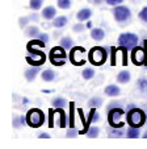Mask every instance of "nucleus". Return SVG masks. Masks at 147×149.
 I'll use <instances>...</instances> for the list:
<instances>
[{
	"instance_id": "a211bd4d",
	"label": "nucleus",
	"mask_w": 147,
	"mask_h": 149,
	"mask_svg": "<svg viewBox=\"0 0 147 149\" xmlns=\"http://www.w3.org/2000/svg\"><path fill=\"white\" fill-rule=\"evenodd\" d=\"M72 45H74V42H72V40L70 38V37H63V38L61 40V46L64 49H71Z\"/></svg>"
},
{
	"instance_id": "7c9ffc66",
	"label": "nucleus",
	"mask_w": 147,
	"mask_h": 149,
	"mask_svg": "<svg viewBox=\"0 0 147 149\" xmlns=\"http://www.w3.org/2000/svg\"><path fill=\"white\" fill-rule=\"evenodd\" d=\"M78 131H76V130H74V128H72V130H70L68 131V132H67V137H75V136L76 135H78Z\"/></svg>"
},
{
	"instance_id": "f03ea898",
	"label": "nucleus",
	"mask_w": 147,
	"mask_h": 149,
	"mask_svg": "<svg viewBox=\"0 0 147 149\" xmlns=\"http://www.w3.org/2000/svg\"><path fill=\"white\" fill-rule=\"evenodd\" d=\"M144 120H146L144 112L138 108H133L128 115V121L131 127H141L144 123Z\"/></svg>"
},
{
	"instance_id": "b1692460",
	"label": "nucleus",
	"mask_w": 147,
	"mask_h": 149,
	"mask_svg": "<svg viewBox=\"0 0 147 149\" xmlns=\"http://www.w3.org/2000/svg\"><path fill=\"white\" fill-rule=\"evenodd\" d=\"M42 7V0H30V8L37 11Z\"/></svg>"
},
{
	"instance_id": "9b49d317",
	"label": "nucleus",
	"mask_w": 147,
	"mask_h": 149,
	"mask_svg": "<svg viewBox=\"0 0 147 149\" xmlns=\"http://www.w3.org/2000/svg\"><path fill=\"white\" fill-rule=\"evenodd\" d=\"M91 36L93 40H96V41H100V40L104 38V36H105V32L103 31L101 28H95L91 31Z\"/></svg>"
},
{
	"instance_id": "39448f33",
	"label": "nucleus",
	"mask_w": 147,
	"mask_h": 149,
	"mask_svg": "<svg viewBox=\"0 0 147 149\" xmlns=\"http://www.w3.org/2000/svg\"><path fill=\"white\" fill-rule=\"evenodd\" d=\"M50 59L54 65L57 66H62L66 61V53H64V48H54L51 49L50 53Z\"/></svg>"
},
{
	"instance_id": "1a4fd4ad",
	"label": "nucleus",
	"mask_w": 147,
	"mask_h": 149,
	"mask_svg": "<svg viewBox=\"0 0 147 149\" xmlns=\"http://www.w3.org/2000/svg\"><path fill=\"white\" fill-rule=\"evenodd\" d=\"M91 15H92L91 9H88V8H83V9H80V11L78 12L76 17H78L79 21H86V20H88L89 17H91Z\"/></svg>"
},
{
	"instance_id": "4be33fe9",
	"label": "nucleus",
	"mask_w": 147,
	"mask_h": 149,
	"mask_svg": "<svg viewBox=\"0 0 147 149\" xmlns=\"http://www.w3.org/2000/svg\"><path fill=\"white\" fill-rule=\"evenodd\" d=\"M93 75H95V71H93V69H84V71H83V78L84 79H92L93 78Z\"/></svg>"
},
{
	"instance_id": "58836bf2",
	"label": "nucleus",
	"mask_w": 147,
	"mask_h": 149,
	"mask_svg": "<svg viewBox=\"0 0 147 149\" xmlns=\"http://www.w3.org/2000/svg\"><path fill=\"white\" fill-rule=\"evenodd\" d=\"M144 137H147V132H146V133H144Z\"/></svg>"
},
{
	"instance_id": "2eb2a0df",
	"label": "nucleus",
	"mask_w": 147,
	"mask_h": 149,
	"mask_svg": "<svg viewBox=\"0 0 147 149\" xmlns=\"http://www.w3.org/2000/svg\"><path fill=\"white\" fill-rule=\"evenodd\" d=\"M67 17L66 16H59V17H57L55 20H54V23H53V25L55 26V28H62V26H64L67 24Z\"/></svg>"
},
{
	"instance_id": "bb28decb",
	"label": "nucleus",
	"mask_w": 147,
	"mask_h": 149,
	"mask_svg": "<svg viewBox=\"0 0 147 149\" xmlns=\"http://www.w3.org/2000/svg\"><path fill=\"white\" fill-rule=\"evenodd\" d=\"M138 87L141 88L142 91L147 93V79H139L138 81Z\"/></svg>"
},
{
	"instance_id": "9d476101",
	"label": "nucleus",
	"mask_w": 147,
	"mask_h": 149,
	"mask_svg": "<svg viewBox=\"0 0 147 149\" xmlns=\"http://www.w3.org/2000/svg\"><path fill=\"white\" fill-rule=\"evenodd\" d=\"M122 115H124V111L121 108H114V110L109 111V123L112 124L114 121V119H119Z\"/></svg>"
},
{
	"instance_id": "cd10ccee",
	"label": "nucleus",
	"mask_w": 147,
	"mask_h": 149,
	"mask_svg": "<svg viewBox=\"0 0 147 149\" xmlns=\"http://www.w3.org/2000/svg\"><path fill=\"white\" fill-rule=\"evenodd\" d=\"M139 17H141L143 21H146L147 23V7H144V8L139 12Z\"/></svg>"
},
{
	"instance_id": "f8f14e48",
	"label": "nucleus",
	"mask_w": 147,
	"mask_h": 149,
	"mask_svg": "<svg viewBox=\"0 0 147 149\" xmlns=\"http://www.w3.org/2000/svg\"><path fill=\"white\" fill-rule=\"evenodd\" d=\"M55 13H57V11L54 7H46V8L42 11V16H43L46 20H51L54 16H55Z\"/></svg>"
},
{
	"instance_id": "ddd939ff",
	"label": "nucleus",
	"mask_w": 147,
	"mask_h": 149,
	"mask_svg": "<svg viewBox=\"0 0 147 149\" xmlns=\"http://www.w3.org/2000/svg\"><path fill=\"white\" fill-rule=\"evenodd\" d=\"M105 94L109 96H117L119 94V88L116 84H109L108 87L105 88Z\"/></svg>"
},
{
	"instance_id": "a878e982",
	"label": "nucleus",
	"mask_w": 147,
	"mask_h": 149,
	"mask_svg": "<svg viewBox=\"0 0 147 149\" xmlns=\"http://www.w3.org/2000/svg\"><path fill=\"white\" fill-rule=\"evenodd\" d=\"M99 132H100V130H99L97 127H92L91 130L87 132V135H88V137H96V136L99 135Z\"/></svg>"
},
{
	"instance_id": "72a5a7b5",
	"label": "nucleus",
	"mask_w": 147,
	"mask_h": 149,
	"mask_svg": "<svg viewBox=\"0 0 147 149\" xmlns=\"http://www.w3.org/2000/svg\"><path fill=\"white\" fill-rule=\"evenodd\" d=\"M83 29H84V26H83V25H80V24H78V25L74 26V31H75V32H81Z\"/></svg>"
},
{
	"instance_id": "f257e3e1",
	"label": "nucleus",
	"mask_w": 147,
	"mask_h": 149,
	"mask_svg": "<svg viewBox=\"0 0 147 149\" xmlns=\"http://www.w3.org/2000/svg\"><path fill=\"white\" fill-rule=\"evenodd\" d=\"M26 121L30 127L33 128H38L43 124L45 121V115L41 110H30L26 115Z\"/></svg>"
},
{
	"instance_id": "c756f323",
	"label": "nucleus",
	"mask_w": 147,
	"mask_h": 149,
	"mask_svg": "<svg viewBox=\"0 0 147 149\" xmlns=\"http://www.w3.org/2000/svg\"><path fill=\"white\" fill-rule=\"evenodd\" d=\"M109 6H118L119 3H122L124 0H105Z\"/></svg>"
},
{
	"instance_id": "5701e85b",
	"label": "nucleus",
	"mask_w": 147,
	"mask_h": 149,
	"mask_svg": "<svg viewBox=\"0 0 147 149\" xmlns=\"http://www.w3.org/2000/svg\"><path fill=\"white\" fill-rule=\"evenodd\" d=\"M71 6V1L70 0H58V7L62 9H68Z\"/></svg>"
},
{
	"instance_id": "6e6552de",
	"label": "nucleus",
	"mask_w": 147,
	"mask_h": 149,
	"mask_svg": "<svg viewBox=\"0 0 147 149\" xmlns=\"http://www.w3.org/2000/svg\"><path fill=\"white\" fill-rule=\"evenodd\" d=\"M83 53H86V50H84L83 48H76L71 52V59H72V62H74V65H83L84 63L81 59H79V56Z\"/></svg>"
},
{
	"instance_id": "f704fd0d",
	"label": "nucleus",
	"mask_w": 147,
	"mask_h": 149,
	"mask_svg": "<svg viewBox=\"0 0 147 149\" xmlns=\"http://www.w3.org/2000/svg\"><path fill=\"white\" fill-rule=\"evenodd\" d=\"M26 23H28V19H26V17H25V19H20V25H25V24Z\"/></svg>"
},
{
	"instance_id": "c9c22d12",
	"label": "nucleus",
	"mask_w": 147,
	"mask_h": 149,
	"mask_svg": "<svg viewBox=\"0 0 147 149\" xmlns=\"http://www.w3.org/2000/svg\"><path fill=\"white\" fill-rule=\"evenodd\" d=\"M39 137H41V139H49V137H50V135H49V133H41V135H39Z\"/></svg>"
},
{
	"instance_id": "6ab92c4d",
	"label": "nucleus",
	"mask_w": 147,
	"mask_h": 149,
	"mask_svg": "<svg viewBox=\"0 0 147 149\" xmlns=\"http://www.w3.org/2000/svg\"><path fill=\"white\" fill-rule=\"evenodd\" d=\"M88 104H89V106H91L92 108L100 107L101 104H103V99H101V98H97V96H95V98H92L91 100L88 102Z\"/></svg>"
},
{
	"instance_id": "473e14b6",
	"label": "nucleus",
	"mask_w": 147,
	"mask_h": 149,
	"mask_svg": "<svg viewBox=\"0 0 147 149\" xmlns=\"http://www.w3.org/2000/svg\"><path fill=\"white\" fill-rule=\"evenodd\" d=\"M71 123H70V125L74 127V103H71Z\"/></svg>"
},
{
	"instance_id": "aec40b11",
	"label": "nucleus",
	"mask_w": 147,
	"mask_h": 149,
	"mask_svg": "<svg viewBox=\"0 0 147 149\" xmlns=\"http://www.w3.org/2000/svg\"><path fill=\"white\" fill-rule=\"evenodd\" d=\"M128 136L130 139H135L139 136V130L137 128V127H131V128H129L128 131Z\"/></svg>"
},
{
	"instance_id": "4c0bfd02",
	"label": "nucleus",
	"mask_w": 147,
	"mask_h": 149,
	"mask_svg": "<svg viewBox=\"0 0 147 149\" xmlns=\"http://www.w3.org/2000/svg\"><path fill=\"white\" fill-rule=\"evenodd\" d=\"M93 1H95V3H97V4L101 3V0H93Z\"/></svg>"
},
{
	"instance_id": "dca6fc26",
	"label": "nucleus",
	"mask_w": 147,
	"mask_h": 149,
	"mask_svg": "<svg viewBox=\"0 0 147 149\" xmlns=\"http://www.w3.org/2000/svg\"><path fill=\"white\" fill-rule=\"evenodd\" d=\"M41 77H42V79H43V81L51 82L54 78H55V73H54L53 70H50V69H49V70H45L43 73H42Z\"/></svg>"
},
{
	"instance_id": "2f4dec72",
	"label": "nucleus",
	"mask_w": 147,
	"mask_h": 149,
	"mask_svg": "<svg viewBox=\"0 0 147 149\" xmlns=\"http://www.w3.org/2000/svg\"><path fill=\"white\" fill-rule=\"evenodd\" d=\"M38 38L41 40V41H43V42H47V41H49V36H47L46 33H41V34H38Z\"/></svg>"
},
{
	"instance_id": "423d86ee",
	"label": "nucleus",
	"mask_w": 147,
	"mask_h": 149,
	"mask_svg": "<svg viewBox=\"0 0 147 149\" xmlns=\"http://www.w3.org/2000/svg\"><path fill=\"white\" fill-rule=\"evenodd\" d=\"M113 15L117 21H126L128 19H130L131 12L128 7H116L113 9Z\"/></svg>"
},
{
	"instance_id": "412c9836",
	"label": "nucleus",
	"mask_w": 147,
	"mask_h": 149,
	"mask_svg": "<svg viewBox=\"0 0 147 149\" xmlns=\"http://www.w3.org/2000/svg\"><path fill=\"white\" fill-rule=\"evenodd\" d=\"M64 104H66V100H64L63 98H55V99H53V106H54V107L61 108V107H63Z\"/></svg>"
},
{
	"instance_id": "0eeeda50",
	"label": "nucleus",
	"mask_w": 147,
	"mask_h": 149,
	"mask_svg": "<svg viewBox=\"0 0 147 149\" xmlns=\"http://www.w3.org/2000/svg\"><path fill=\"white\" fill-rule=\"evenodd\" d=\"M144 57H146V54H144L143 49L141 48H135L133 50V53H131V59H133L135 65H142L144 61Z\"/></svg>"
},
{
	"instance_id": "c85d7f7f",
	"label": "nucleus",
	"mask_w": 147,
	"mask_h": 149,
	"mask_svg": "<svg viewBox=\"0 0 147 149\" xmlns=\"http://www.w3.org/2000/svg\"><path fill=\"white\" fill-rule=\"evenodd\" d=\"M122 133H124L122 132V130H116V131H113V132L110 133V136L112 137H121Z\"/></svg>"
},
{
	"instance_id": "393cba45",
	"label": "nucleus",
	"mask_w": 147,
	"mask_h": 149,
	"mask_svg": "<svg viewBox=\"0 0 147 149\" xmlns=\"http://www.w3.org/2000/svg\"><path fill=\"white\" fill-rule=\"evenodd\" d=\"M26 34L30 37H34V36H38L39 34V31L37 26H30V28H28V31H26Z\"/></svg>"
},
{
	"instance_id": "f3484780",
	"label": "nucleus",
	"mask_w": 147,
	"mask_h": 149,
	"mask_svg": "<svg viewBox=\"0 0 147 149\" xmlns=\"http://www.w3.org/2000/svg\"><path fill=\"white\" fill-rule=\"evenodd\" d=\"M117 79H118L119 83H128L130 81V73L129 71H121L117 77Z\"/></svg>"
},
{
	"instance_id": "e433bc0d",
	"label": "nucleus",
	"mask_w": 147,
	"mask_h": 149,
	"mask_svg": "<svg viewBox=\"0 0 147 149\" xmlns=\"http://www.w3.org/2000/svg\"><path fill=\"white\" fill-rule=\"evenodd\" d=\"M13 125L16 127V128H19V125H20V124H19V119H14V121H13Z\"/></svg>"
},
{
	"instance_id": "4468645a",
	"label": "nucleus",
	"mask_w": 147,
	"mask_h": 149,
	"mask_svg": "<svg viewBox=\"0 0 147 149\" xmlns=\"http://www.w3.org/2000/svg\"><path fill=\"white\" fill-rule=\"evenodd\" d=\"M38 68L39 66H36V68H33V69L26 70L25 71V78L28 79V81H33V79L37 77V74H38Z\"/></svg>"
},
{
	"instance_id": "20e7f679",
	"label": "nucleus",
	"mask_w": 147,
	"mask_h": 149,
	"mask_svg": "<svg viewBox=\"0 0 147 149\" xmlns=\"http://www.w3.org/2000/svg\"><path fill=\"white\" fill-rule=\"evenodd\" d=\"M138 44V37L133 33H124L118 37V45L124 46L125 49H133Z\"/></svg>"
},
{
	"instance_id": "7ed1b4c3",
	"label": "nucleus",
	"mask_w": 147,
	"mask_h": 149,
	"mask_svg": "<svg viewBox=\"0 0 147 149\" xmlns=\"http://www.w3.org/2000/svg\"><path fill=\"white\" fill-rule=\"evenodd\" d=\"M89 61L96 66H100L103 65L104 62L106 59V53L103 48H93L91 52H89V56H88Z\"/></svg>"
}]
</instances>
